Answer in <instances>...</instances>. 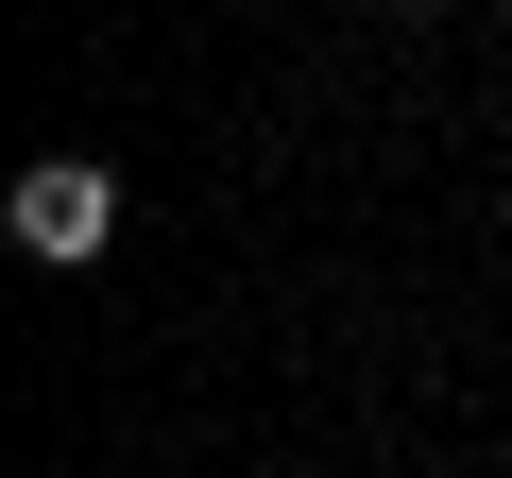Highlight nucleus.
<instances>
[{
  "mask_svg": "<svg viewBox=\"0 0 512 478\" xmlns=\"http://www.w3.org/2000/svg\"><path fill=\"white\" fill-rule=\"evenodd\" d=\"M410 18H444V0H410Z\"/></svg>",
  "mask_w": 512,
  "mask_h": 478,
  "instance_id": "nucleus-2",
  "label": "nucleus"
},
{
  "mask_svg": "<svg viewBox=\"0 0 512 478\" xmlns=\"http://www.w3.org/2000/svg\"><path fill=\"white\" fill-rule=\"evenodd\" d=\"M0 222H18V257H52V274H86L103 239H120V171H103V154H35L18 188H0Z\"/></svg>",
  "mask_w": 512,
  "mask_h": 478,
  "instance_id": "nucleus-1",
  "label": "nucleus"
}]
</instances>
